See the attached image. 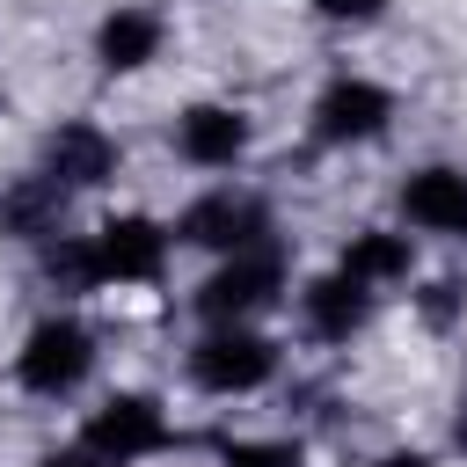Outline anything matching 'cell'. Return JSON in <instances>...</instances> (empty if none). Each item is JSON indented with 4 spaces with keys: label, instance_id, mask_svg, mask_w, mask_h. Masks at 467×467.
<instances>
[{
    "label": "cell",
    "instance_id": "6da1fadb",
    "mask_svg": "<svg viewBox=\"0 0 467 467\" xmlns=\"http://www.w3.org/2000/svg\"><path fill=\"white\" fill-rule=\"evenodd\" d=\"M270 372H277V343L241 321H212V336L190 350V379L204 394H255Z\"/></svg>",
    "mask_w": 467,
    "mask_h": 467
},
{
    "label": "cell",
    "instance_id": "7a4b0ae2",
    "mask_svg": "<svg viewBox=\"0 0 467 467\" xmlns=\"http://www.w3.org/2000/svg\"><path fill=\"white\" fill-rule=\"evenodd\" d=\"M88 365H95V336H88L80 321L51 314V321L29 328V343H22V358H15V379H22L29 394H73V387L88 379Z\"/></svg>",
    "mask_w": 467,
    "mask_h": 467
},
{
    "label": "cell",
    "instance_id": "3957f363",
    "mask_svg": "<svg viewBox=\"0 0 467 467\" xmlns=\"http://www.w3.org/2000/svg\"><path fill=\"white\" fill-rule=\"evenodd\" d=\"M277 285H285V263L270 248H241L226 270H212L197 285V314L204 321H248V314H263L277 299Z\"/></svg>",
    "mask_w": 467,
    "mask_h": 467
},
{
    "label": "cell",
    "instance_id": "277c9868",
    "mask_svg": "<svg viewBox=\"0 0 467 467\" xmlns=\"http://www.w3.org/2000/svg\"><path fill=\"white\" fill-rule=\"evenodd\" d=\"M168 445V416L153 394H109L95 416H88V452L95 460H139V452H161Z\"/></svg>",
    "mask_w": 467,
    "mask_h": 467
},
{
    "label": "cell",
    "instance_id": "5b68a950",
    "mask_svg": "<svg viewBox=\"0 0 467 467\" xmlns=\"http://www.w3.org/2000/svg\"><path fill=\"white\" fill-rule=\"evenodd\" d=\"M190 248H219V255H241V248H255L263 234H270V212L255 204V197H241V190H212V197H197L190 212H182V226H175Z\"/></svg>",
    "mask_w": 467,
    "mask_h": 467
},
{
    "label": "cell",
    "instance_id": "8992f818",
    "mask_svg": "<svg viewBox=\"0 0 467 467\" xmlns=\"http://www.w3.org/2000/svg\"><path fill=\"white\" fill-rule=\"evenodd\" d=\"M95 277L109 285H146V277H161V255H168V234L153 226V219H109L95 241Z\"/></svg>",
    "mask_w": 467,
    "mask_h": 467
},
{
    "label": "cell",
    "instance_id": "52a82bcc",
    "mask_svg": "<svg viewBox=\"0 0 467 467\" xmlns=\"http://www.w3.org/2000/svg\"><path fill=\"white\" fill-rule=\"evenodd\" d=\"M394 117V95L372 88V80H336L321 102H314V131L328 146H350V139H379Z\"/></svg>",
    "mask_w": 467,
    "mask_h": 467
},
{
    "label": "cell",
    "instance_id": "ba28073f",
    "mask_svg": "<svg viewBox=\"0 0 467 467\" xmlns=\"http://www.w3.org/2000/svg\"><path fill=\"white\" fill-rule=\"evenodd\" d=\"M401 212H409V226H423V234L467 241V175H460V168H416V175L401 182Z\"/></svg>",
    "mask_w": 467,
    "mask_h": 467
},
{
    "label": "cell",
    "instance_id": "9c48e42d",
    "mask_svg": "<svg viewBox=\"0 0 467 467\" xmlns=\"http://www.w3.org/2000/svg\"><path fill=\"white\" fill-rule=\"evenodd\" d=\"M44 175H51L58 190H95V182L117 175V146H109L95 124H58V131L44 139Z\"/></svg>",
    "mask_w": 467,
    "mask_h": 467
},
{
    "label": "cell",
    "instance_id": "30bf717a",
    "mask_svg": "<svg viewBox=\"0 0 467 467\" xmlns=\"http://www.w3.org/2000/svg\"><path fill=\"white\" fill-rule=\"evenodd\" d=\"M175 146H182V161H197V168H234V161L248 153V117L226 109V102H197V109H182V124H175Z\"/></svg>",
    "mask_w": 467,
    "mask_h": 467
},
{
    "label": "cell",
    "instance_id": "8fae6325",
    "mask_svg": "<svg viewBox=\"0 0 467 467\" xmlns=\"http://www.w3.org/2000/svg\"><path fill=\"white\" fill-rule=\"evenodd\" d=\"M365 314H372V285H365V277L328 270V277L306 285V328H314L321 343H350V336L365 328Z\"/></svg>",
    "mask_w": 467,
    "mask_h": 467
},
{
    "label": "cell",
    "instance_id": "7c38bea8",
    "mask_svg": "<svg viewBox=\"0 0 467 467\" xmlns=\"http://www.w3.org/2000/svg\"><path fill=\"white\" fill-rule=\"evenodd\" d=\"M58 212H66V190L51 175H22L0 190V234H15V241H51Z\"/></svg>",
    "mask_w": 467,
    "mask_h": 467
},
{
    "label": "cell",
    "instance_id": "4fadbf2b",
    "mask_svg": "<svg viewBox=\"0 0 467 467\" xmlns=\"http://www.w3.org/2000/svg\"><path fill=\"white\" fill-rule=\"evenodd\" d=\"M95 51H102L109 73H139L146 58H161V15H146V7H117V15L95 29Z\"/></svg>",
    "mask_w": 467,
    "mask_h": 467
},
{
    "label": "cell",
    "instance_id": "5bb4252c",
    "mask_svg": "<svg viewBox=\"0 0 467 467\" xmlns=\"http://www.w3.org/2000/svg\"><path fill=\"white\" fill-rule=\"evenodd\" d=\"M343 270L365 277V285H387V277H409V241L401 234H358L343 248Z\"/></svg>",
    "mask_w": 467,
    "mask_h": 467
},
{
    "label": "cell",
    "instance_id": "9a60e30c",
    "mask_svg": "<svg viewBox=\"0 0 467 467\" xmlns=\"http://www.w3.org/2000/svg\"><path fill=\"white\" fill-rule=\"evenodd\" d=\"M44 277H51L58 292H88V285H102V277H95V248H88V241H66V234H51V248H44Z\"/></svg>",
    "mask_w": 467,
    "mask_h": 467
},
{
    "label": "cell",
    "instance_id": "2e32d148",
    "mask_svg": "<svg viewBox=\"0 0 467 467\" xmlns=\"http://www.w3.org/2000/svg\"><path fill=\"white\" fill-rule=\"evenodd\" d=\"M226 467H299V445H285V438H248V445H226Z\"/></svg>",
    "mask_w": 467,
    "mask_h": 467
},
{
    "label": "cell",
    "instance_id": "e0dca14e",
    "mask_svg": "<svg viewBox=\"0 0 467 467\" xmlns=\"http://www.w3.org/2000/svg\"><path fill=\"white\" fill-rule=\"evenodd\" d=\"M314 7H321L328 22H372V15L387 7V0H314Z\"/></svg>",
    "mask_w": 467,
    "mask_h": 467
},
{
    "label": "cell",
    "instance_id": "ac0fdd59",
    "mask_svg": "<svg viewBox=\"0 0 467 467\" xmlns=\"http://www.w3.org/2000/svg\"><path fill=\"white\" fill-rule=\"evenodd\" d=\"M36 467H109V460H95V452H51V460H36Z\"/></svg>",
    "mask_w": 467,
    "mask_h": 467
},
{
    "label": "cell",
    "instance_id": "d6986e66",
    "mask_svg": "<svg viewBox=\"0 0 467 467\" xmlns=\"http://www.w3.org/2000/svg\"><path fill=\"white\" fill-rule=\"evenodd\" d=\"M379 467H431V460H423V452H387Z\"/></svg>",
    "mask_w": 467,
    "mask_h": 467
},
{
    "label": "cell",
    "instance_id": "ffe728a7",
    "mask_svg": "<svg viewBox=\"0 0 467 467\" xmlns=\"http://www.w3.org/2000/svg\"><path fill=\"white\" fill-rule=\"evenodd\" d=\"M452 438H460V445H467V401H460V423H452Z\"/></svg>",
    "mask_w": 467,
    "mask_h": 467
}]
</instances>
